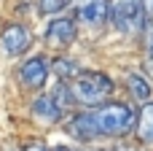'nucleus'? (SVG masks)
Segmentation results:
<instances>
[{
	"label": "nucleus",
	"mask_w": 153,
	"mask_h": 151,
	"mask_svg": "<svg viewBox=\"0 0 153 151\" xmlns=\"http://www.w3.org/2000/svg\"><path fill=\"white\" fill-rule=\"evenodd\" d=\"M137 127V113L126 103H108L89 108L83 113H75L67 122V132L78 140H94V138H121L129 130Z\"/></svg>",
	"instance_id": "nucleus-1"
},
{
	"label": "nucleus",
	"mask_w": 153,
	"mask_h": 151,
	"mask_svg": "<svg viewBox=\"0 0 153 151\" xmlns=\"http://www.w3.org/2000/svg\"><path fill=\"white\" fill-rule=\"evenodd\" d=\"M113 86H116L113 78L105 76V73H100V70H83L78 78H73L67 84L73 103H81V105H89V108L97 105V103H102L113 92Z\"/></svg>",
	"instance_id": "nucleus-2"
},
{
	"label": "nucleus",
	"mask_w": 153,
	"mask_h": 151,
	"mask_svg": "<svg viewBox=\"0 0 153 151\" xmlns=\"http://www.w3.org/2000/svg\"><path fill=\"white\" fill-rule=\"evenodd\" d=\"M108 11H110V22L121 32H129V35L143 32V27H145L143 0H110Z\"/></svg>",
	"instance_id": "nucleus-3"
},
{
	"label": "nucleus",
	"mask_w": 153,
	"mask_h": 151,
	"mask_svg": "<svg viewBox=\"0 0 153 151\" xmlns=\"http://www.w3.org/2000/svg\"><path fill=\"white\" fill-rule=\"evenodd\" d=\"M0 43H3V49H5L8 54L16 57V54H22V51H27V49L32 46V35H30V30H27L24 24L13 22V24H5V27H3Z\"/></svg>",
	"instance_id": "nucleus-4"
},
{
	"label": "nucleus",
	"mask_w": 153,
	"mask_h": 151,
	"mask_svg": "<svg viewBox=\"0 0 153 151\" xmlns=\"http://www.w3.org/2000/svg\"><path fill=\"white\" fill-rule=\"evenodd\" d=\"M48 73H51L48 57L38 54V57H30V59L22 65V70H19V81H22L24 86H32V89H35V86H43V84H46Z\"/></svg>",
	"instance_id": "nucleus-5"
},
{
	"label": "nucleus",
	"mask_w": 153,
	"mask_h": 151,
	"mask_svg": "<svg viewBox=\"0 0 153 151\" xmlns=\"http://www.w3.org/2000/svg\"><path fill=\"white\" fill-rule=\"evenodd\" d=\"M75 32H78V30H75V22L67 19V16H59V19H54V22L48 24L46 41L54 43V46H67V43L75 41Z\"/></svg>",
	"instance_id": "nucleus-6"
},
{
	"label": "nucleus",
	"mask_w": 153,
	"mask_h": 151,
	"mask_svg": "<svg viewBox=\"0 0 153 151\" xmlns=\"http://www.w3.org/2000/svg\"><path fill=\"white\" fill-rule=\"evenodd\" d=\"M32 116H35L38 122H43V124H54V122H59L62 108L56 105V100H54L51 95H40V97H35V103H32Z\"/></svg>",
	"instance_id": "nucleus-7"
},
{
	"label": "nucleus",
	"mask_w": 153,
	"mask_h": 151,
	"mask_svg": "<svg viewBox=\"0 0 153 151\" xmlns=\"http://www.w3.org/2000/svg\"><path fill=\"white\" fill-rule=\"evenodd\" d=\"M75 14H78V19H81L83 24H89V27H97V24H102V22L110 16L105 0H86Z\"/></svg>",
	"instance_id": "nucleus-8"
},
{
	"label": "nucleus",
	"mask_w": 153,
	"mask_h": 151,
	"mask_svg": "<svg viewBox=\"0 0 153 151\" xmlns=\"http://www.w3.org/2000/svg\"><path fill=\"white\" fill-rule=\"evenodd\" d=\"M134 130H137V138H140L143 143H153V100L140 108V113H137V127H134Z\"/></svg>",
	"instance_id": "nucleus-9"
},
{
	"label": "nucleus",
	"mask_w": 153,
	"mask_h": 151,
	"mask_svg": "<svg viewBox=\"0 0 153 151\" xmlns=\"http://www.w3.org/2000/svg\"><path fill=\"white\" fill-rule=\"evenodd\" d=\"M126 84L134 92L137 100H151V81L143 73H126Z\"/></svg>",
	"instance_id": "nucleus-10"
},
{
	"label": "nucleus",
	"mask_w": 153,
	"mask_h": 151,
	"mask_svg": "<svg viewBox=\"0 0 153 151\" xmlns=\"http://www.w3.org/2000/svg\"><path fill=\"white\" fill-rule=\"evenodd\" d=\"M54 73H56L62 81H67V84H70V81H73V78H78L83 70H81V65H78V62H73V59H56V62H54Z\"/></svg>",
	"instance_id": "nucleus-11"
},
{
	"label": "nucleus",
	"mask_w": 153,
	"mask_h": 151,
	"mask_svg": "<svg viewBox=\"0 0 153 151\" xmlns=\"http://www.w3.org/2000/svg\"><path fill=\"white\" fill-rule=\"evenodd\" d=\"M65 8V0H40V11L43 14H59Z\"/></svg>",
	"instance_id": "nucleus-12"
},
{
	"label": "nucleus",
	"mask_w": 153,
	"mask_h": 151,
	"mask_svg": "<svg viewBox=\"0 0 153 151\" xmlns=\"http://www.w3.org/2000/svg\"><path fill=\"white\" fill-rule=\"evenodd\" d=\"M145 49H148V57L153 59V24L148 27V35H145Z\"/></svg>",
	"instance_id": "nucleus-13"
},
{
	"label": "nucleus",
	"mask_w": 153,
	"mask_h": 151,
	"mask_svg": "<svg viewBox=\"0 0 153 151\" xmlns=\"http://www.w3.org/2000/svg\"><path fill=\"white\" fill-rule=\"evenodd\" d=\"M143 8H145V16L153 22V0H143Z\"/></svg>",
	"instance_id": "nucleus-14"
},
{
	"label": "nucleus",
	"mask_w": 153,
	"mask_h": 151,
	"mask_svg": "<svg viewBox=\"0 0 153 151\" xmlns=\"http://www.w3.org/2000/svg\"><path fill=\"white\" fill-rule=\"evenodd\" d=\"M75 151H94V149H86V146H83V149H75Z\"/></svg>",
	"instance_id": "nucleus-15"
},
{
	"label": "nucleus",
	"mask_w": 153,
	"mask_h": 151,
	"mask_svg": "<svg viewBox=\"0 0 153 151\" xmlns=\"http://www.w3.org/2000/svg\"><path fill=\"white\" fill-rule=\"evenodd\" d=\"M51 151H67V149H51Z\"/></svg>",
	"instance_id": "nucleus-16"
}]
</instances>
